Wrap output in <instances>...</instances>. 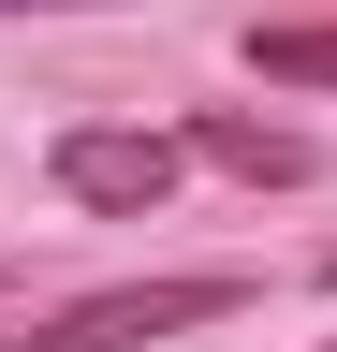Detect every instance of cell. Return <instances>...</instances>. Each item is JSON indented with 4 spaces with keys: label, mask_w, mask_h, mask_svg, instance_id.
I'll return each mask as SVG.
<instances>
[{
    "label": "cell",
    "mask_w": 337,
    "mask_h": 352,
    "mask_svg": "<svg viewBox=\"0 0 337 352\" xmlns=\"http://www.w3.org/2000/svg\"><path fill=\"white\" fill-rule=\"evenodd\" d=\"M220 308H249V279H220V264H191V279H103L45 308V323H15L0 352H132V338H176V323H220Z\"/></svg>",
    "instance_id": "obj_1"
},
{
    "label": "cell",
    "mask_w": 337,
    "mask_h": 352,
    "mask_svg": "<svg viewBox=\"0 0 337 352\" xmlns=\"http://www.w3.org/2000/svg\"><path fill=\"white\" fill-rule=\"evenodd\" d=\"M176 162H191L176 132H59V191L73 206H117V220L176 191Z\"/></svg>",
    "instance_id": "obj_2"
},
{
    "label": "cell",
    "mask_w": 337,
    "mask_h": 352,
    "mask_svg": "<svg viewBox=\"0 0 337 352\" xmlns=\"http://www.w3.org/2000/svg\"><path fill=\"white\" fill-rule=\"evenodd\" d=\"M191 147L220 162V176H249V191H293V176H323V147H308V132H279V118H235V103H205V118H191Z\"/></svg>",
    "instance_id": "obj_3"
},
{
    "label": "cell",
    "mask_w": 337,
    "mask_h": 352,
    "mask_svg": "<svg viewBox=\"0 0 337 352\" xmlns=\"http://www.w3.org/2000/svg\"><path fill=\"white\" fill-rule=\"evenodd\" d=\"M249 74H264V88H337V15H279V30H249Z\"/></svg>",
    "instance_id": "obj_4"
},
{
    "label": "cell",
    "mask_w": 337,
    "mask_h": 352,
    "mask_svg": "<svg viewBox=\"0 0 337 352\" xmlns=\"http://www.w3.org/2000/svg\"><path fill=\"white\" fill-rule=\"evenodd\" d=\"M0 15H103V0H0Z\"/></svg>",
    "instance_id": "obj_5"
},
{
    "label": "cell",
    "mask_w": 337,
    "mask_h": 352,
    "mask_svg": "<svg viewBox=\"0 0 337 352\" xmlns=\"http://www.w3.org/2000/svg\"><path fill=\"white\" fill-rule=\"evenodd\" d=\"M323 279H337V250H323Z\"/></svg>",
    "instance_id": "obj_6"
},
{
    "label": "cell",
    "mask_w": 337,
    "mask_h": 352,
    "mask_svg": "<svg viewBox=\"0 0 337 352\" xmlns=\"http://www.w3.org/2000/svg\"><path fill=\"white\" fill-rule=\"evenodd\" d=\"M323 352H337V338H323Z\"/></svg>",
    "instance_id": "obj_7"
}]
</instances>
